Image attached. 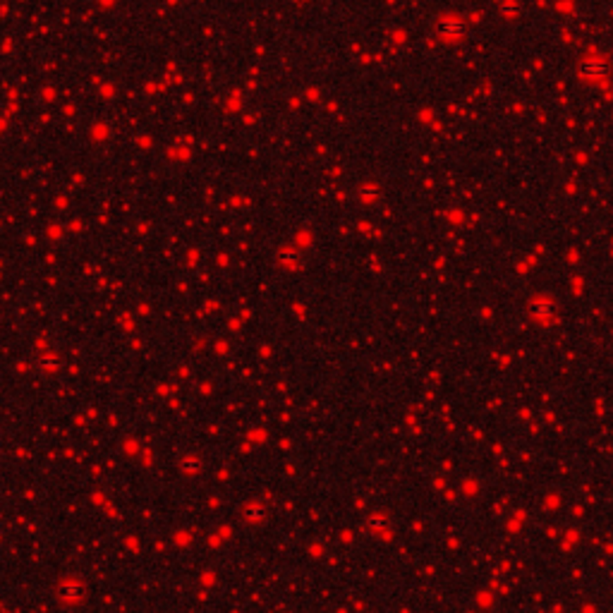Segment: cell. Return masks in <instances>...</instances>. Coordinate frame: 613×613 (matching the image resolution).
<instances>
[{
	"label": "cell",
	"mask_w": 613,
	"mask_h": 613,
	"mask_svg": "<svg viewBox=\"0 0 613 613\" xmlns=\"http://www.w3.org/2000/svg\"><path fill=\"white\" fill-rule=\"evenodd\" d=\"M525 312H527V316H530V321H535V324H539V326H549L556 321L558 305L553 302V298H549V295H535V298L527 300Z\"/></svg>",
	"instance_id": "obj_1"
}]
</instances>
